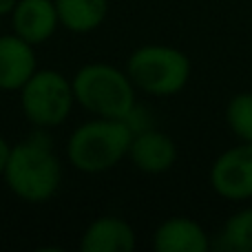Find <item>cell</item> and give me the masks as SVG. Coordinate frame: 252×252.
Returning a JSON list of instances; mask_svg holds the SVG:
<instances>
[{
    "instance_id": "6",
    "label": "cell",
    "mask_w": 252,
    "mask_h": 252,
    "mask_svg": "<svg viewBox=\"0 0 252 252\" xmlns=\"http://www.w3.org/2000/svg\"><path fill=\"white\" fill-rule=\"evenodd\" d=\"M210 188L226 201L252 199V144L239 142L213 161L208 173Z\"/></svg>"
},
{
    "instance_id": "4",
    "label": "cell",
    "mask_w": 252,
    "mask_h": 252,
    "mask_svg": "<svg viewBox=\"0 0 252 252\" xmlns=\"http://www.w3.org/2000/svg\"><path fill=\"white\" fill-rule=\"evenodd\" d=\"M135 89L151 97H173L186 89L192 73L190 58L168 44H142L126 60Z\"/></svg>"
},
{
    "instance_id": "10",
    "label": "cell",
    "mask_w": 252,
    "mask_h": 252,
    "mask_svg": "<svg viewBox=\"0 0 252 252\" xmlns=\"http://www.w3.org/2000/svg\"><path fill=\"white\" fill-rule=\"evenodd\" d=\"M153 248L157 252H208L210 235L199 221L190 217H168L153 232Z\"/></svg>"
},
{
    "instance_id": "1",
    "label": "cell",
    "mask_w": 252,
    "mask_h": 252,
    "mask_svg": "<svg viewBox=\"0 0 252 252\" xmlns=\"http://www.w3.org/2000/svg\"><path fill=\"white\" fill-rule=\"evenodd\" d=\"M2 179L25 204H47L58 195L62 164L53 153V139L47 135V128H35V133L11 146Z\"/></svg>"
},
{
    "instance_id": "12",
    "label": "cell",
    "mask_w": 252,
    "mask_h": 252,
    "mask_svg": "<svg viewBox=\"0 0 252 252\" xmlns=\"http://www.w3.org/2000/svg\"><path fill=\"white\" fill-rule=\"evenodd\" d=\"M60 27L71 33H91L104 25L109 0H53Z\"/></svg>"
},
{
    "instance_id": "16",
    "label": "cell",
    "mask_w": 252,
    "mask_h": 252,
    "mask_svg": "<svg viewBox=\"0 0 252 252\" xmlns=\"http://www.w3.org/2000/svg\"><path fill=\"white\" fill-rule=\"evenodd\" d=\"M18 0H0V18L11 16V11L16 9Z\"/></svg>"
},
{
    "instance_id": "14",
    "label": "cell",
    "mask_w": 252,
    "mask_h": 252,
    "mask_svg": "<svg viewBox=\"0 0 252 252\" xmlns=\"http://www.w3.org/2000/svg\"><path fill=\"white\" fill-rule=\"evenodd\" d=\"M226 124L239 142L252 144V91H241L228 100Z\"/></svg>"
},
{
    "instance_id": "11",
    "label": "cell",
    "mask_w": 252,
    "mask_h": 252,
    "mask_svg": "<svg viewBox=\"0 0 252 252\" xmlns=\"http://www.w3.org/2000/svg\"><path fill=\"white\" fill-rule=\"evenodd\" d=\"M137 246L135 230L126 219L104 215L93 219L80 237L82 252H133Z\"/></svg>"
},
{
    "instance_id": "15",
    "label": "cell",
    "mask_w": 252,
    "mask_h": 252,
    "mask_svg": "<svg viewBox=\"0 0 252 252\" xmlns=\"http://www.w3.org/2000/svg\"><path fill=\"white\" fill-rule=\"evenodd\" d=\"M9 153H11V144L0 135V177H2L4 166H7V161H9Z\"/></svg>"
},
{
    "instance_id": "5",
    "label": "cell",
    "mask_w": 252,
    "mask_h": 252,
    "mask_svg": "<svg viewBox=\"0 0 252 252\" xmlns=\"http://www.w3.org/2000/svg\"><path fill=\"white\" fill-rule=\"evenodd\" d=\"M20 109L35 128H56L69 120L75 106L73 84L56 69H38L20 89Z\"/></svg>"
},
{
    "instance_id": "9",
    "label": "cell",
    "mask_w": 252,
    "mask_h": 252,
    "mask_svg": "<svg viewBox=\"0 0 252 252\" xmlns=\"http://www.w3.org/2000/svg\"><path fill=\"white\" fill-rule=\"evenodd\" d=\"M11 29L33 47H40L58 31L60 20L53 0H18L11 11Z\"/></svg>"
},
{
    "instance_id": "2",
    "label": "cell",
    "mask_w": 252,
    "mask_h": 252,
    "mask_svg": "<svg viewBox=\"0 0 252 252\" xmlns=\"http://www.w3.org/2000/svg\"><path fill=\"white\" fill-rule=\"evenodd\" d=\"M133 128L126 120L93 118L73 128L66 139V159L75 170L100 175L128 157Z\"/></svg>"
},
{
    "instance_id": "13",
    "label": "cell",
    "mask_w": 252,
    "mask_h": 252,
    "mask_svg": "<svg viewBox=\"0 0 252 252\" xmlns=\"http://www.w3.org/2000/svg\"><path fill=\"white\" fill-rule=\"evenodd\" d=\"M219 248L230 252H252V206L232 213L219 232Z\"/></svg>"
},
{
    "instance_id": "3",
    "label": "cell",
    "mask_w": 252,
    "mask_h": 252,
    "mask_svg": "<svg viewBox=\"0 0 252 252\" xmlns=\"http://www.w3.org/2000/svg\"><path fill=\"white\" fill-rule=\"evenodd\" d=\"M75 104L93 118L126 120L137 106V89L126 69L106 62H89L71 78Z\"/></svg>"
},
{
    "instance_id": "7",
    "label": "cell",
    "mask_w": 252,
    "mask_h": 252,
    "mask_svg": "<svg viewBox=\"0 0 252 252\" xmlns=\"http://www.w3.org/2000/svg\"><path fill=\"white\" fill-rule=\"evenodd\" d=\"M177 144L170 135L161 133L157 128H144L133 133L128 148V159L137 170L146 175L168 173L177 164Z\"/></svg>"
},
{
    "instance_id": "8",
    "label": "cell",
    "mask_w": 252,
    "mask_h": 252,
    "mask_svg": "<svg viewBox=\"0 0 252 252\" xmlns=\"http://www.w3.org/2000/svg\"><path fill=\"white\" fill-rule=\"evenodd\" d=\"M38 71L35 47L16 33H0V91L16 93Z\"/></svg>"
}]
</instances>
